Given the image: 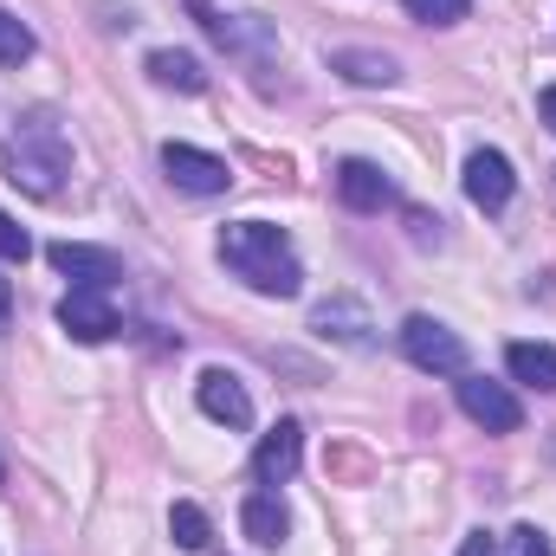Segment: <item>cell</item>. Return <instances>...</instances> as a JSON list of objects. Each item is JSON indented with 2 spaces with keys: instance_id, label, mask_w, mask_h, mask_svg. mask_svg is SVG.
<instances>
[{
  "instance_id": "11",
  "label": "cell",
  "mask_w": 556,
  "mask_h": 556,
  "mask_svg": "<svg viewBox=\"0 0 556 556\" xmlns=\"http://www.w3.org/2000/svg\"><path fill=\"white\" fill-rule=\"evenodd\" d=\"M337 194H343V207H350V214H382V207L395 201V181H389L376 162L350 155V162L337 168Z\"/></svg>"
},
{
  "instance_id": "20",
  "label": "cell",
  "mask_w": 556,
  "mask_h": 556,
  "mask_svg": "<svg viewBox=\"0 0 556 556\" xmlns=\"http://www.w3.org/2000/svg\"><path fill=\"white\" fill-rule=\"evenodd\" d=\"M408 13H415L420 26H453V20H466L472 13V0H402Z\"/></svg>"
},
{
  "instance_id": "1",
  "label": "cell",
  "mask_w": 556,
  "mask_h": 556,
  "mask_svg": "<svg viewBox=\"0 0 556 556\" xmlns=\"http://www.w3.org/2000/svg\"><path fill=\"white\" fill-rule=\"evenodd\" d=\"M220 260L233 266V278H247L260 298H298L304 291V266H298L285 227H273V220H233L220 233Z\"/></svg>"
},
{
  "instance_id": "4",
  "label": "cell",
  "mask_w": 556,
  "mask_h": 556,
  "mask_svg": "<svg viewBox=\"0 0 556 556\" xmlns=\"http://www.w3.org/2000/svg\"><path fill=\"white\" fill-rule=\"evenodd\" d=\"M162 168L181 194H227V181H233V168L194 142H162Z\"/></svg>"
},
{
  "instance_id": "16",
  "label": "cell",
  "mask_w": 556,
  "mask_h": 556,
  "mask_svg": "<svg viewBox=\"0 0 556 556\" xmlns=\"http://www.w3.org/2000/svg\"><path fill=\"white\" fill-rule=\"evenodd\" d=\"M149 78L155 85H168V91H207V72H201V59L194 52H175V46H162V52H149Z\"/></svg>"
},
{
  "instance_id": "7",
  "label": "cell",
  "mask_w": 556,
  "mask_h": 556,
  "mask_svg": "<svg viewBox=\"0 0 556 556\" xmlns=\"http://www.w3.org/2000/svg\"><path fill=\"white\" fill-rule=\"evenodd\" d=\"M46 260H52L65 278H78L85 291H111V285L124 278V260H117L111 247H85V240H59Z\"/></svg>"
},
{
  "instance_id": "25",
  "label": "cell",
  "mask_w": 556,
  "mask_h": 556,
  "mask_svg": "<svg viewBox=\"0 0 556 556\" xmlns=\"http://www.w3.org/2000/svg\"><path fill=\"white\" fill-rule=\"evenodd\" d=\"M538 117L556 130V85H544V91H538Z\"/></svg>"
},
{
  "instance_id": "12",
  "label": "cell",
  "mask_w": 556,
  "mask_h": 556,
  "mask_svg": "<svg viewBox=\"0 0 556 556\" xmlns=\"http://www.w3.org/2000/svg\"><path fill=\"white\" fill-rule=\"evenodd\" d=\"M311 330L330 337V343H350V350H369V343H376V337H369L376 324H369V311H363L356 298H324V304L311 311Z\"/></svg>"
},
{
  "instance_id": "18",
  "label": "cell",
  "mask_w": 556,
  "mask_h": 556,
  "mask_svg": "<svg viewBox=\"0 0 556 556\" xmlns=\"http://www.w3.org/2000/svg\"><path fill=\"white\" fill-rule=\"evenodd\" d=\"M168 538H175V551H207V511L181 498V505L168 511Z\"/></svg>"
},
{
  "instance_id": "21",
  "label": "cell",
  "mask_w": 556,
  "mask_h": 556,
  "mask_svg": "<svg viewBox=\"0 0 556 556\" xmlns=\"http://www.w3.org/2000/svg\"><path fill=\"white\" fill-rule=\"evenodd\" d=\"M0 260H7V266H26V260H33V240H26V227H20L13 214H0Z\"/></svg>"
},
{
  "instance_id": "3",
  "label": "cell",
  "mask_w": 556,
  "mask_h": 556,
  "mask_svg": "<svg viewBox=\"0 0 556 556\" xmlns=\"http://www.w3.org/2000/svg\"><path fill=\"white\" fill-rule=\"evenodd\" d=\"M402 356L415 363L420 376H466V343L440 317H408L402 324Z\"/></svg>"
},
{
  "instance_id": "23",
  "label": "cell",
  "mask_w": 556,
  "mask_h": 556,
  "mask_svg": "<svg viewBox=\"0 0 556 556\" xmlns=\"http://www.w3.org/2000/svg\"><path fill=\"white\" fill-rule=\"evenodd\" d=\"M459 556H498V538H492V531H472V538L459 544Z\"/></svg>"
},
{
  "instance_id": "2",
  "label": "cell",
  "mask_w": 556,
  "mask_h": 556,
  "mask_svg": "<svg viewBox=\"0 0 556 556\" xmlns=\"http://www.w3.org/2000/svg\"><path fill=\"white\" fill-rule=\"evenodd\" d=\"M65 168H72L65 130L52 124V111H33V117L20 124V137L7 142V181L26 188V194H39V201H52L59 181H65Z\"/></svg>"
},
{
  "instance_id": "24",
  "label": "cell",
  "mask_w": 556,
  "mask_h": 556,
  "mask_svg": "<svg viewBox=\"0 0 556 556\" xmlns=\"http://www.w3.org/2000/svg\"><path fill=\"white\" fill-rule=\"evenodd\" d=\"M408 227H415V240H420V247H427V240H440V220H427L420 207H415V214H408Z\"/></svg>"
},
{
  "instance_id": "13",
  "label": "cell",
  "mask_w": 556,
  "mask_h": 556,
  "mask_svg": "<svg viewBox=\"0 0 556 556\" xmlns=\"http://www.w3.org/2000/svg\"><path fill=\"white\" fill-rule=\"evenodd\" d=\"M188 7L201 13V26H207L214 46H227V52H266V26H260V20H247V13H214L207 0H188Z\"/></svg>"
},
{
  "instance_id": "5",
  "label": "cell",
  "mask_w": 556,
  "mask_h": 556,
  "mask_svg": "<svg viewBox=\"0 0 556 556\" xmlns=\"http://www.w3.org/2000/svg\"><path fill=\"white\" fill-rule=\"evenodd\" d=\"M459 408L466 420H479L485 433H518L525 427V408L505 382H485V376H459Z\"/></svg>"
},
{
  "instance_id": "14",
  "label": "cell",
  "mask_w": 556,
  "mask_h": 556,
  "mask_svg": "<svg viewBox=\"0 0 556 556\" xmlns=\"http://www.w3.org/2000/svg\"><path fill=\"white\" fill-rule=\"evenodd\" d=\"M240 531L260 544V551H278L285 544V531H291V518H285V505H278V492H253L247 505H240Z\"/></svg>"
},
{
  "instance_id": "15",
  "label": "cell",
  "mask_w": 556,
  "mask_h": 556,
  "mask_svg": "<svg viewBox=\"0 0 556 556\" xmlns=\"http://www.w3.org/2000/svg\"><path fill=\"white\" fill-rule=\"evenodd\" d=\"M330 72H337V78H350V85H395V72H402V65H395L389 52L337 46V52H330Z\"/></svg>"
},
{
  "instance_id": "9",
  "label": "cell",
  "mask_w": 556,
  "mask_h": 556,
  "mask_svg": "<svg viewBox=\"0 0 556 556\" xmlns=\"http://www.w3.org/2000/svg\"><path fill=\"white\" fill-rule=\"evenodd\" d=\"M298 459H304V427H298V420H278L273 433L260 440V453H253V479H260L266 492H278V485H291Z\"/></svg>"
},
{
  "instance_id": "27",
  "label": "cell",
  "mask_w": 556,
  "mask_h": 556,
  "mask_svg": "<svg viewBox=\"0 0 556 556\" xmlns=\"http://www.w3.org/2000/svg\"><path fill=\"white\" fill-rule=\"evenodd\" d=\"M0 479H7V466H0Z\"/></svg>"
},
{
  "instance_id": "8",
  "label": "cell",
  "mask_w": 556,
  "mask_h": 556,
  "mask_svg": "<svg viewBox=\"0 0 556 556\" xmlns=\"http://www.w3.org/2000/svg\"><path fill=\"white\" fill-rule=\"evenodd\" d=\"M511 194H518L511 162H505L498 149H472V155H466V201H472V207H485V214H498Z\"/></svg>"
},
{
  "instance_id": "6",
  "label": "cell",
  "mask_w": 556,
  "mask_h": 556,
  "mask_svg": "<svg viewBox=\"0 0 556 556\" xmlns=\"http://www.w3.org/2000/svg\"><path fill=\"white\" fill-rule=\"evenodd\" d=\"M59 324H65L78 343H111V337L124 330V317L111 311V298H104V291H85V285H72V291L59 298Z\"/></svg>"
},
{
  "instance_id": "10",
  "label": "cell",
  "mask_w": 556,
  "mask_h": 556,
  "mask_svg": "<svg viewBox=\"0 0 556 556\" xmlns=\"http://www.w3.org/2000/svg\"><path fill=\"white\" fill-rule=\"evenodd\" d=\"M194 402H201V415L220 420V427H253V395L240 389L233 369H207V376L194 382Z\"/></svg>"
},
{
  "instance_id": "26",
  "label": "cell",
  "mask_w": 556,
  "mask_h": 556,
  "mask_svg": "<svg viewBox=\"0 0 556 556\" xmlns=\"http://www.w3.org/2000/svg\"><path fill=\"white\" fill-rule=\"evenodd\" d=\"M7 317H13V291H7V278H0V330H7Z\"/></svg>"
},
{
  "instance_id": "22",
  "label": "cell",
  "mask_w": 556,
  "mask_h": 556,
  "mask_svg": "<svg viewBox=\"0 0 556 556\" xmlns=\"http://www.w3.org/2000/svg\"><path fill=\"white\" fill-rule=\"evenodd\" d=\"M505 556H556L551 531H538V525H518L511 538H505Z\"/></svg>"
},
{
  "instance_id": "17",
  "label": "cell",
  "mask_w": 556,
  "mask_h": 556,
  "mask_svg": "<svg viewBox=\"0 0 556 556\" xmlns=\"http://www.w3.org/2000/svg\"><path fill=\"white\" fill-rule=\"evenodd\" d=\"M505 369H511V382H525V389H556V350L551 343H511L505 350Z\"/></svg>"
},
{
  "instance_id": "19",
  "label": "cell",
  "mask_w": 556,
  "mask_h": 556,
  "mask_svg": "<svg viewBox=\"0 0 556 556\" xmlns=\"http://www.w3.org/2000/svg\"><path fill=\"white\" fill-rule=\"evenodd\" d=\"M26 59H33V26L0 7V65H26Z\"/></svg>"
}]
</instances>
